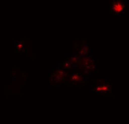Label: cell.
I'll list each match as a JSON object with an SVG mask.
<instances>
[{
    "instance_id": "8992f818",
    "label": "cell",
    "mask_w": 129,
    "mask_h": 124,
    "mask_svg": "<svg viewBox=\"0 0 129 124\" xmlns=\"http://www.w3.org/2000/svg\"><path fill=\"white\" fill-rule=\"evenodd\" d=\"M64 67L66 68H69L70 67V65L69 63L66 62L64 64Z\"/></svg>"
},
{
    "instance_id": "7a4b0ae2",
    "label": "cell",
    "mask_w": 129,
    "mask_h": 124,
    "mask_svg": "<svg viewBox=\"0 0 129 124\" xmlns=\"http://www.w3.org/2000/svg\"><path fill=\"white\" fill-rule=\"evenodd\" d=\"M124 3L120 1H114L112 4L111 9L113 13L116 14L121 13L124 10Z\"/></svg>"
},
{
    "instance_id": "3957f363",
    "label": "cell",
    "mask_w": 129,
    "mask_h": 124,
    "mask_svg": "<svg viewBox=\"0 0 129 124\" xmlns=\"http://www.w3.org/2000/svg\"><path fill=\"white\" fill-rule=\"evenodd\" d=\"M82 79V77H80L78 74L74 75L72 76V78H71V80L72 81H75V82H79V81H81Z\"/></svg>"
},
{
    "instance_id": "6da1fadb",
    "label": "cell",
    "mask_w": 129,
    "mask_h": 124,
    "mask_svg": "<svg viewBox=\"0 0 129 124\" xmlns=\"http://www.w3.org/2000/svg\"><path fill=\"white\" fill-rule=\"evenodd\" d=\"M93 90L97 93H109L112 90V87L109 84H102L94 86Z\"/></svg>"
},
{
    "instance_id": "277c9868",
    "label": "cell",
    "mask_w": 129,
    "mask_h": 124,
    "mask_svg": "<svg viewBox=\"0 0 129 124\" xmlns=\"http://www.w3.org/2000/svg\"><path fill=\"white\" fill-rule=\"evenodd\" d=\"M69 61L70 62L72 63H78V58L76 57H72V58L69 59Z\"/></svg>"
},
{
    "instance_id": "5b68a950",
    "label": "cell",
    "mask_w": 129,
    "mask_h": 124,
    "mask_svg": "<svg viewBox=\"0 0 129 124\" xmlns=\"http://www.w3.org/2000/svg\"><path fill=\"white\" fill-rule=\"evenodd\" d=\"M88 51V48L87 47H86V46H85L81 51L80 54L82 55H85V54L87 53Z\"/></svg>"
},
{
    "instance_id": "52a82bcc",
    "label": "cell",
    "mask_w": 129,
    "mask_h": 124,
    "mask_svg": "<svg viewBox=\"0 0 129 124\" xmlns=\"http://www.w3.org/2000/svg\"><path fill=\"white\" fill-rule=\"evenodd\" d=\"M18 48H19V49H21V48H22V44H19V45H18Z\"/></svg>"
}]
</instances>
